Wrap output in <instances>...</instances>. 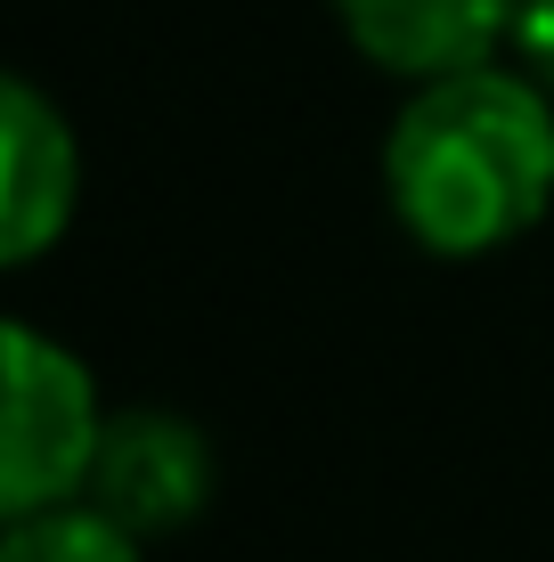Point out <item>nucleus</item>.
I'll return each instance as SVG.
<instances>
[{
  "label": "nucleus",
  "instance_id": "obj_1",
  "mask_svg": "<svg viewBox=\"0 0 554 562\" xmlns=\"http://www.w3.org/2000/svg\"><path fill=\"white\" fill-rule=\"evenodd\" d=\"M384 204L432 261H489L554 204V99L522 66L416 82L384 131Z\"/></svg>",
  "mask_w": 554,
  "mask_h": 562
},
{
  "label": "nucleus",
  "instance_id": "obj_2",
  "mask_svg": "<svg viewBox=\"0 0 554 562\" xmlns=\"http://www.w3.org/2000/svg\"><path fill=\"white\" fill-rule=\"evenodd\" d=\"M106 400L82 351H66L33 318H9L0 335V514L33 521L82 506L90 464L106 440Z\"/></svg>",
  "mask_w": 554,
  "mask_h": 562
},
{
  "label": "nucleus",
  "instance_id": "obj_3",
  "mask_svg": "<svg viewBox=\"0 0 554 562\" xmlns=\"http://www.w3.org/2000/svg\"><path fill=\"white\" fill-rule=\"evenodd\" d=\"M213 440L171 408H114L99 464H90L82 506H99L106 521H123L131 538H171L213 506Z\"/></svg>",
  "mask_w": 554,
  "mask_h": 562
},
{
  "label": "nucleus",
  "instance_id": "obj_4",
  "mask_svg": "<svg viewBox=\"0 0 554 562\" xmlns=\"http://www.w3.org/2000/svg\"><path fill=\"white\" fill-rule=\"evenodd\" d=\"M82 212V139L42 82L0 90V261L33 269Z\"/></svg>",
  "mask_w": 554,
  "mask_h": 562
},
{
  "label": "nucleus",
  "instance_id": "obj_5",
  "mask_svg": "<svg viewBox=\"0 0 554 562\" xmlns=\"http://www.w3.org/2000/svg\"><path fill=\"white\" fill-rule=\"evenodd\" d=\"M342 42L392 82H441V74L498 66L522 0H327Z\"/></svg>",
  "mask_w": 554,
  "mask_h": 562
},
{
  "label": "nucleus",
  "instance_id": "obj_6",
  "mask_svg": "<svg viewBox=\"0 0 554 562\" xmlns=\"http://www.w3.org/2000/svg\"><path fill=\"white\" fill-rule=\"evenodd\" d=\"M0 562H147V547L106 521L99 506H57L33 521H9L0 530Z\"/></svg>",
  "mask_w": 554,
  "mask_h": 562
},
{
  "label": "nucleus",
  "instance_id": "obj_7",
  "mask_svg": "<svg viewBox=\"0 0 554 562\" xmlns=\"http://www.w3.org/2000/svg\"><path fill=\"white\" fill-rule=\"evenodd\" d=\"M506 57L530 74V82L554 99V0H522V16H513V42H506Z\"/></svg>",
  "mask_w": 554,
  "mask_h": 562
}]
</instances>
